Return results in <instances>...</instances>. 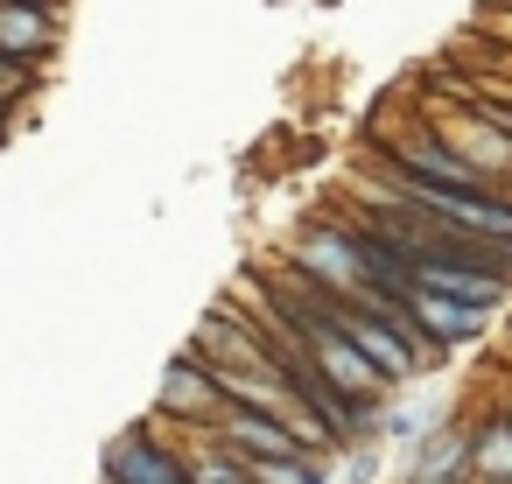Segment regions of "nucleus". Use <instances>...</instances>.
<instances>
[{"label": "nucleus", "mask_w": 512, "mask_h": 484, "mask_svg": "<svg viewBox=\"0 0 512 484\" xmlns=\"http://www.w3.org/2000/svg\"><path fill=\"white\" fill-rule=\"evenodd\" d=\"M155 414H162V428H190V435H204V428H218V414H225V393H218V372L197 358V351H183V358H169V372H162V400H155Z\"/></svg>", "instance_id": "7ed1b4c3"}, {"label": "nucleus", "mask_w": 512, "mask_h": 484, "mask_svg": "<svg viewBox=\"0 0 512 484\" xmlns=\"http://www.w3.org/2000/svg\"><path fill=\"white\" fill-rule=\"evenodd\" d=\"M470 484H512V421L505 414L470 428Z\"/></svg>", "instance_id": "9d476101"}, {"label": "nucleus", "mask_w": 512, "mask_h": 484, "mask_svg": "<svg viewBox=\"0 0 512 484\" xmlns=\"http://www.w3.org/2000/svg\"><path fill=\"white\" fill-rule=\"evenodd\" d=\"M379 477V449H351V463H344V484H372Z\"/></svg>", "instance_id": "4468645a"}, {"label": "nucleus", "mask_w": 512, "mask_h": 484, "mask_svg": "<svg viewBox=\"0 0 512 484\" xmlns=\"http://www.w3.org/2000/svg\"><path fill=\"white\" fill-rule=\"evenodd\" d=\"M106 484H190V463L155 428H127L120 442H106Z\"/></svg>", "instance_id": "39448f33"}, {"label": "nucleus", "mask_w": 512, "mask_h": 484, "mask_svg": "<svg viewBox=\"0 0 512 484\" xmlns=\"http://www.w3.org/2000/svg\"><path fill=\"white\" fill-rule=\"evenodd\" d=\"M190 351H197L211 372L267 365V330H260V316H253L246 302H218V309H204V316H197V337H190Z\"/></svg>", "instance_id": "f03ea898"}, {"label": "nucleus", "mask_w": 512, "mask_h": 484, "mask_svg": "<svg viewBox=\"0 0 512 484\" xmlns=\"http://www.w3.org/2000/svg\"><path fill=\"white\" fill-rule=\"evenodd\" d=\"M64 8H50V0H0V50H8L15 64H43L57 43H64Z\"/></svg>", "instance_id": "0eeeda50"}, {"label": "nucleus", "mask_w": 512, "mask_h": 484, "mask_svg": "<svg viewBox=\"0 0 512 484\" xmlns=\"http://www.w3.org/2000/svg\"><path fill=\"white\" fill-rule=\"evenodd\" d=\"M400 484H470V428L442 414V421L414 442V463L400 470Z\"/></svg>", "instance_id": "6e6552de"}, {"label": "nucleus", "mask_w": 512, "mask_h": 484, "mask_svg": "<svg viewBox=\"0 0 512 484\" xmlns=\"http://www.w3.org/2000/svg\"><path fill=\"white\" fill-rule=\"evenodd\" d=\"M0 148H8V127H0Z\"/></svg>", "instance_id": "dca6fc26"}, {"label": "nucleus", "mask_w": 512, "mask_h": 484, "mask_svg": "<svg viewBox=\"0 0 512 484\" xmlns=\"http://www.w3.org/2000/svg\"><path fill=\"white\" fill-rule=\"evenodd\" d=\"M43 92V64H15L8 50H0V99H8V106H29Z\"/></svg>", "instance_id": "ddd939ff"}, {"label": "nucleus", "mask_w": 512, "mask_h": 484, "mask_svg": "<svg viewBox=\"0 0 512 484\" xmlns=\"http://www.w3.org/2000/svg\"><path fill=\"white\" fill-rule=\"evenodd\" d=\"M15 113H22V106H8V99H0V127H15Z\"/></svg>", "instance_id": "2eb2a0df"}, {"label": "nucleus", "mask_w": 512, "mask_h": 484, "mask_svg": "<svg viewBox=\"0 0 512 484\" xmlns=\"http://www.w3.org/2000/svg\"><path fill=\"white\" fill-rule=\"evenodd\" d=\"M442 414H449V407H428V400H400V407L386 400V407H379V442H400V449H414V442H421V435H428Z\"/></svg>", "instance_id": "f8f14e48"}, {"label": "nucleus", "mask_w": 512, "mask_h": 484, "mask_svg": "<svg viewBox=\"0 0 512 484\" xmlns=\"http://www.w3.org/2000/svg\"><path fill=\"white\" fill-rule=\"evenodd\" d=\"M400 309H407L414 337H421L435 358H442V351H463V344H477V337L491 330V316H484V309H470V302H449V295H435V288H421V281H407Z\"/></svg>", "instance_id": "20e7f679"}, {"label": "nucleus", "mask_w": 512, "mask_h": 484, "mask_svg": "<svg viewBox=\"0 0 512 484\" xmlns=\"http://www.w3.org/2000/svg\"><path fill=\"white\" fill-rule=\"evenodd\" d=\"M246 484H330V456H316V449L260 456V463H246Z\"/></svg>", "instance_id": "9b49d317"}, {"label": "nucleus", "mask_w": 512, "mask_h": 484, "mask_svg": "<svg viewBox=\"0 0 512 484\" xmlns=\"http://www.w3.org/2000/svg\"><path fill=\"white\" fill-rule=\"evenodd\" d=\"M288 267H295L302 281H316L330 302H386V288L372 281L358 218H316V225H302Z\"/></svg>", "instance_id": "f257e3e1"}, {"label": "nucleus", "mask_w": 512, "mask_h": 484, "mask_svg": "<svg viewBox=\"0 0 512 484\" xmlns=\"http://www.w3.org/2000/svg\"><path fill=\"white\" fill-rule=\"evenodd\" d=\"M414 281L435 288V295H449V302H470V309H484V316L512 295V274L477 267V260H414Z\"/></svg>", "instance_id": "423d86ee"}, {"label": "nucleus", "mask_w": 512, "mask_h": 484, "mask_svg": "<svg viewBox=\"0 0 512 484\" xmlns=\"http://www.w3.org/2000/svg\"><path fill=\"white\" fill-rule=\"evenodd\" d=\"M505 421H512V407H505Z\"/></svg>", "instance_id": "a211bd4d"}, {"label": "nucleus", "mask_w": 512, "mask_h": 484, "mask_svg": "<svg viewBox=\"0 0 512 484\" xmlns=\"http://www.w3.org/2000/svg\"><path fill=\"white\" fill-rule=\"evenodd\" d=\"M50 8H64V0H50Z\"/></svg>", "instance_id": "f3484780"}, {"label": "nucleus", "mask_w": 512, "mask_h": 484, "mask_svg": "<svg viewBox=\"0 0 512 484\" xmlns=\"http://www.w3.org/2000/svg\"><path fill=\"white\" fill-rule=\"evenodd\" d=\"M239 463H260V456H288V449H302L295 442V428H281L274 414H253V407H232L225 400V414H218V428H211Z\"/></svg>", "instance_id": "1a4fd4ad"}]
</instances>
